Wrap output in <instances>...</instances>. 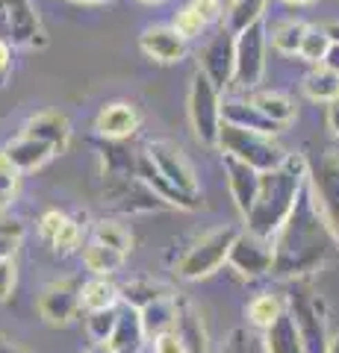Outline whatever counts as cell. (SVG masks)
Segmentation results:
<instances>
[{
  "mask_svg": "<svg viewBox=\"0 0 339 353\" xmlns=\"http://www.w3.org/2000/svg\"><path fill=\"white\" fill-rule=\"evenodd\" d=\"M271 248H275L271 274L280 280H304L325 262L339 256V239L316 206L310 185H304L298 203L271 239Z\"/></svg>",
  "mask_w": 339,
  "mask_h": 353,
  "instance_id": "cell-1",
  "label": "cell"
},
{
  "mask_svg": "<svg viewBox=\"0 0 339 353\" xmlns=\"http://www.w3.org/2000/svg\"><path fill=\"white\" fill-rule=\"evenodd\" d=\"M304 185H307V157L304 153H289L283 165L262 174L257 201L245 215L248 233H254L260 239H275V233L289 218L295 203H298V194L304 192Z\"/></svg>",
  "mask_w": 339,
  "mask_h": 353,
  "instance_id": "cell-2",
  "label": "cell"
},
{
  "mask_svg": "<svg viewBox=\"0 0 339 353\" xmlns=\"http://www.w3.org/2000/svg\"><path fill=\"white\" fill-rule=\"evenodd\" d=\"M287 315L292 318L304 353H327V309L319 294H313L307 280H295L287 297Z\"/></svg>",
  "mask_w": 339,
  "mask_h": 353,
  "instance_id": "cell-3",
  "label": "cell"
},
{
  "mask_svg": "<svg viewBox=\"0 0 339 353\" xmlns=\"http://www.w3.org/2000/svg\"><path fill=\"white\" fill-rule=\"evenodd\" d=\"M218 150L248 162L251 168H257L260 174L275 171L278 165H283L289 157L275 136H262V132L224 124V121H222V132H218Z\"/></svg>",
  "mask_w": 339,
  "mask_h": 353,
  "instance_id": "cell-4",
  "label": "cell"
},
{
  "mask_svg": "<svg viewBox=\"0 0 339 353\" xmlns=\"http://www.w3.org/2000/svg\"><path fill=\"white\" fill-rule=\"evenodd\" d=\"M239 236L236 227H218L210 230L206 236L195 239L186 253L177 259V277L180 280H206L227 262V253H231L233 241Z\"/></svg>",
  "mask_w": 339,
  "mask_h": 353,
  "instance_id": "cell-5",
  "label": "cell"
},
{
  "mask_svg": "<svg viewBox=\"0 0 339 353\" xmlns=\"http://www.w3.org/2000/svg\"><path fill=\"white\" fill-rule=\"evenodd\" d=\"M304 157H307V185L313 192V201L339 239V157L327 148L310 150Z\"/></svg>",
  "mask_w": 339,
  "mask_h": 353,
  "instance_id": "cell-6",
  "label": "cell"
},
{
  "mask_svg": "<svg viewBox=\"0 0 339 353\" xmlns=\"http://www.w3.org/2000/svg\"><path fill=\"white\" fill-rule=\"evenodd\" d=\"M222 92L210 83L201 68L192 74L189 83V121L195 139L204 148H218V132H222Z\"/></svg>",
  "mask_w": 339,
  "mask_h": 353,
  "instance_id": "cell-7",
  "label": "cell"
},
{
  "mask_svg": "<svg viewBox=\"0 0 339 353\" xmlns=\"http://www.w3.org/2000/svg\"><path fill=\"white\" fill-rule=\"evenodd\" d=\"M39 315L48 327H68L77 321L83 312V280L80 277H65L53 280L39 294Z\"/></svg>",
  "mask_w": 339,
  "mask_h": 353,
  "instance_id": "cell-8",
  "label": "cell"
},
{
  "mask_svg": "<svg viewBox=\"0 0 339 353\" xmlns=\"http://www.w3.org/2000/svg\"><path fill=\"white\" fill-rule=\"evenodd\" d=\"M266 74V24L257 21L248 30L236 32V74L233 85L242 92L260 88V80Z\"/></svg>",
  "mask_w": 339,
  "mask_h": 353,
  "instance_id": "cell-9",
  "label": "cell"
},
{
  "mask_svg": "<svg viewBox=\"0 0 339 353\" xmlns=\"http://www.w3.org/2000/svg\"><path fill=\"white\" fill-rule=\"evenodd\" d=\"M104 203H109V209L122 215H148L168 209L166 201H159V194L148 189V183L139 180V174L104 180Z\"/></svg>",
  "mask_w": 339,
  "mask_h": 353,
  "instance_id": "cell-10",
  "label": "cell"
},
{
  "mask_svg": "<svg viewBox=\"0 0 339 353\" xmlns=\"http://www.w3.org/2000/svg\"><path fill=\"white\" fill-rule=\"evenodd\" d=\"M227 265L245 280H260L271 274V265H275V248H271V239H260L254 233H239L231 253H227Z\"/></svg>",
  "mask_w": 339,
  "mask_h": 353,
  "instance_id": "cell-11",
  "label": "cell"
},
{
  "mask_svg": "<svg viewBox=\"0 0 339 353\" xmlns=\"http://www.w3.org/2000/svg\"><path fill=\"white\" fill-rule=\"evenodd\" d=\"M145 153H148V159L157 165V171L166 176L171 185H177V189L186 192V194L201 197L198 176H195L192 162L186 159V153H183L177 145H174V141H166V139L148 141V145H145Z\"/></svg>",
  "mask_w": 339,
  "mask_h": 353,
  "instance_id": "cell-12",
  "label": "cell"
},
{
  "mask_svg": "<svg viewBox=\"0 0 339 353\" xmlns=\"http://www.w3.org/2000/svg\"><path fill=\"white\" fill-rule=\"evenodd\" d=\"M201 71L210 77V83L224 92L233 85V74H236V36L231 30H218L215 36L204 44L201 50Z\"/></svg>",
  "mask_w": 339,
  "mask_h": 353,
  "instance_id": "cell-13",
  "label": "cell"
},
{
  "mask_svg": "<svg viewBox=\"0 0 339 353\" xmlns=\"http://www.w3.org/2000/svg\"><path fill=\"white\" fill-rule=\"evenodd\" d=\"M6 41L12 48H45L48 36L41 30L32 0H9L6 6Z\"/></svg>",
  "mask_w": 339,
  "mask_h": 353,
  "instance_id": "cell-14",
  "label": "cell"
},
{
  "mask_svg": "<svg viewBox=\"0 0 339 353\" xmlns=\"http://www.w3.org/2000/svg\"><path fill=\"white\" fill-rule=\"evenodd\" d=\"M142 127V112L127 103V101H113L104 103L101 112L95 115V132L97 139H109V141H127L133 139Z\"/></svg>",
  "mask_w": 339,
  "mask_h": 353,
  "instance_id": "cell-15",
  "label": "cell"
},
{
  "mask_svg": "<svg viewBox=\"0 0 339 353\" xmlns=\"http://www.w3.org/2000/svg\"><path fill=\"white\" fill-rule=\"evenodd\" d=\"M222 165H224V174H227V189H231V197L236 209L242 212V218L251 212V206L257 201V192H260V171L251 168L248 162L231 157V153H222Z\"/></svg>",
  "mask_w": 339,
  "mask_h": 353,
  "instance_id": "cell-16",
  "label": "cell"
},
{
  "mask_svg": "<svg viewBox=\"0 0 339 353\" xmlns=\"http://www.w3.org/2000/svg\"><path fill=\"white\" fill-rule=\"evenodd\" d=\"M186 41L174 27H148L139 36V50L145 53L151 62L174 65L186 57Z\"/></svg>",
  "mask_w": 339,
  "mask_h": 353,
  "instance_id": "cell-17",
  "label": "cell"
},
{
  "mask_svg": "<svg viewBox=\"0 0 339 353\" xmlns=\"http://www.w3.org/2000/svg\"><path fill=\"white\" fill-rule=\"evenodd\" d=\"M136 174H139V180H142V183H148V189H151V192L159 194V201H166L168 209H189V212H192V209H201V197L186 194V192L177 189V185H171L166 176L157 171V165L148 159V153H145V150L139 153Z\"/></svg>",
  "mask_w": 339,
  "mask_h": 353,
  "instance_id": "cell-18",
  "label": "cell"
},
{
  "mask_svg": "<svg viewBox=\"0 0 339 353\" xmlns=\"http://www.w3.org/2000/svg\"><path fill=\"white\" fill-rule=\"evenodd\" d=\"M3 157L12 162V168H18L21 174H30V171H39L41 165H48L53 157H57V148L48 145L41 139H32L21 132L18 139H12L9 145L3 148Z\"/></svg>",
  "mask_w": 339,
  "mask_h": 353,
  "instance_id": "cell-19",
  "label": "cell"
},
{
  "mask_svg": "<svg viewBox=\"0 0 339 353\" xmlns=\"http://www.w3.org/2000/svg\"><path fill=\"white\" fill-rule=\"evenodd\" d=\"M222 121L242 130H254L262 132V136H278L283 130L280 124H275L271 118H266L260 109L248 101V97H224L222 101Z\"/></svg>",
  "mask_w": 339,
  "mask_h": 353,
  "instance_id": "cell-20",
  "label": "cell"
},
{
  "mask_svg": "<svg viewBox=\"0 0 339 353\" xmlns=\"http://www.w3.org/2000/svg\"><path fill=\"white\" fill-rule=\"evenodd\" d=\"M24 136L41 139V141H48V145L57 148V153H65L71 145V121L62 112L45 109V112H36L24 124Z\"/></svg>",
  "mask_w": 339,
  "mask_h": 353,
  "instance_id": "cell-21",
  "label": "cell"
},
{
  "mask_svg": "<svg viewBox=\"0 0 339 353\" xmlns=\"http://www.w3.org/2000/svg\"><path fill=\"white\" fill-rule=\"evenodd\" d=\"M145 330H142V318H139V309L127 306L122 309V318H118V327L113 339L106 341L109 353H142L145 347Z\"/></svg>",
  "mask_w": 339,
  "mask_h": 353,
  "instance_id": "cell-22",
  "label": "cell"
},
{
  "mask_svg": "<svg viewBox=\"0 0 339 353\" xmlns=\"http://www.w3.org/2000/svg\"><path fill=\"white\" fill-rule=\"evenodd\" d=\"M142 318V330H145L148 339H157L168 330H177L180 324V301L177 297H162V301L145 306L139 312Z\"/></svg>",
  "mask_w": 339,
  "mask_h": 353,
  "instance_id": "cell-23",
  "label": "cell"
},
{
  "mask_svg": "<svg viewBox=\"0 0 339 353\" xmlns=\"http://www.w3.org/2000/svg\"><path fill=\"white\" fill-rule=\"evenodd\" d=\"M248 101L280 127H287L295 118V101L289 94L278 92V88H254V92H248Z\"/></svg>",
  "mask_w": 339,
  "mask_h": 353,
  "instance_id": "cell-24",
  "label": "cell"
},
{
  "mask_svg": "<svg viewBox=\"0 0 339 353\" xmlns=\"http://www.w3.org/2000/svg\"><path fill=\"white\" fill-rule=\"evenodd\" d=\"M97 150H101V162H104V180H113V176H133L136 174L139 153L130 150L124 141L101 139Z\"/></svg>",
  "mask_w": 339,
  "mask_h": 353,
  "instance_id": "cell-25",
  "label": "cell"
},
{
  "mask_svg": "<svg viewBox=\"0 0 339 353\" xmlns=\"http://www.w3.org/2000/svg\"><path fill=\"white\" fill-rule=\"evenodd\" d=\"M304 94L310 97L313 103H327L339 101V74H333L327 65H313V71L304 77Z\"/></svg>",
  "mask_w": 339,
  "mask_h": 353,
  "instance_id": "cell-26",
  "label": "cell"
},
{
  "mask_svg": "<svg viewBox=\"0 0 339 353\" xmlns=\"http://www.w3.org/2000/svg\"><path fill=\"white\" fill-rule=\"evenodd\" d=\"M122 301V289L106 280V277H92L83 283V312H101V309H115Z\"/></svg>",
  "mask_w": 339,
  "mask_h": 353,
  "instance_id": "cell-27",
  "label": "cell"
},
{
  "mask_svg": "<svg viewBox=\"0 0 339 353\" xmlns=\"http://www.w3.org/2000/svg\"><path fill=\"white\" fill-rule=\"evenodd\" d=\"M124 259H127L124 253L106 248V245H101V241H95V239L83 248V265L95 274V277H109V274L122 271Z\"/></svg>",
  "mask_w": 339,
  "mask_h": 353,
  "instance_id": "cell-28",
  "label": "cell"
},
{
  "mask_svg": "<svg viewBox=\"0 0 339 353\" xmlns=\"http://www.w3.org/2000/svg\"><path fill=\"white\" fill-rule=\"evenodd\" d=\"M162 297H174V292L168 289V285L154 283V280H130L127 285H122V301H124L127 306L139 309V312H142L145 306L162 301Z\"/></svg>",
  "mask_w": 339,
  "mask_h": 353,
  "instance_id": "cell-29",
  "label": "cell"
},
{
  "mask_svg": "<svg viewBox=\"0 0 339 353\" xmlns=\"http://www.w3.org/2000/svg\"><path fill=\"white\" fill-rule=\"evenodd\" d=\"M262 339H266V347L269 353H304V345L298 333H295V324L292 318L283 312L275 324H271L266 333H262Z\"/></svg>",
  "mask_w": 339,
  "mask_h": 353,
  "instance_id": "cell-30",
  "label": "cell"
},
{
  "mask_svg": "<svg viewBox=\"0 0 339 353\" xmlns=\"http://www.w3.org/2000/svg\"><path fill=\"white\" fill-rule=\"evenodd\" d=\"M92 239L101 241V245H106V248L118 250V253H124V256H130V250H133V233H130V230L122 224V221H115V218H101V221H95Z\"/></svg>",
  "mask_w": 339,
  "mask_h": 353,
  "instance_id": "cell-31",
  "label": "cell"
},
{
  "mask_svg": "<svg viewBox=\"0 0 339 353\" xmlns=\"http://www.w3.org/2000/svg\"><path fill=\"white\" fill-rule=\"evenodd\" d=\"M266 3H269V0H233L231 9H227V30L236 36V32H242L251 24L262 21Z\"/></svg>",
  "mask_w": 339,
  "mask_h": 353,
  "instance_id": "cell-32",
  "label": "cell"
},
{
  "mask_svg": "<svg viewBox=\"0 0 339 353\" xmlns=\"http://www.w3.org/2000/svg\"><path fill=\"white\" fill-rule=\"evenodd\" d=\"M307 27L304 21H283L271 30V44H275L278 53H287V57H295L301 50V41L307 36Z\"/></svg>",
  "mask_w": 339,
  "mask_h": 353,
  "instance_id": "cell-33",
  "label": "cell"
},
{
  "mask_svg": "<svg viewBox=\"0 0 339 353\" xmlns=\"http://www.w3.org/2000/svg\"><path fill=\"white\" fill-rule=\"evenodd\" d=\"M331 48H333V39H331V32H327V27L310 24V27H307V36H304V41H301L298 57H301L304 62H310V65H322Z\"/></svg>",
  "mask_w": 339,
  "mask_h": 353,
  "instance_id": "cell-34",
  "label": "cell"
},
{
  "mask_svg": "<svg viewBox=\"0 0 339 353\" xmlns=\"http://www.w3.org/2000/svg\"><path fill=\"white\" fill-rule=\"evenodd\" d=\"M118 318H122V309H101V312H86V333H89L92 345H106L113 339Z\"/></svg>",
  "mask_w": 339,
  "mask_h": 353,
  "instance_id": "cell-35",
  "label": "cell"
},
{
  "mask_svg": "<svg viewBox=\"0 0 339 353\" xmlns=\"http://www.w3.org/2000/svg\"><path fill=\"white\" fill-rule=\"evenodd\" d=\"M280 315H283V303L275 294H257L254 301L248 303V321L257 330H262V333H266Z\"/></svg>",
  "mask_w": 339,
  "mask_h": 353,
  "instance_id": "cell-36",
  "label": "cell"
},
{
  "mask_svg": "<svg viewBox=\"0 0 339 353\" xmlns=\"http://www.w3.org/2000/svg\"><path fill=\"white\" fill-rule=\"evenodd\" d=\"M24 233H27L24 221L0 212V259H15V250L21 245V239H24Z\"/></svg>",
  "mask_w": 339,
  "mask_h": 353,
  "instance_id": "cell-37",
  "label": "cell"
},
{
  "mask_svg": "<svg viewBox=\"0 0 339 353\" xmlns=\"http://www.w3.org/2000/svg\"><path fill=\"white\" fill-rule=\"evenodd\" d=\"M83 227H86V224H80L77 218H71V215H68V218H65V224L59 227V233L53 236V241H50L48 248L57 253V256H68V253H74V250L80 248Z\"/></svg>",
  "mask_w": 339,
  "mask_h": 353,
  "instance_id": "cell-38",
  "label": "cell"
},
{
  "mask_svg": "<svg viewBox=\"0 0 339 353\" xmlns=\"http://www.w3.org/2000/svg\"><path fill=\"white\" fill-rule=\"evenodd\" d=\"M18 185H21V171L12 168V162H9L3 157V150H0V212H6V209L12 206Z\"/></svg>",
  "mask_w": 339,
  "mask_h": 353,
  "instance_id": "cell-39",
  "label": "cell"
},
{
  "mask_svg": "<svg viewBox=\"0 0 339 353\" xmlns=\"http://www.w3.org/2000/svg\"><path fill=\"white\" fill-rule=\"evenodd\" d=\"M218 353H269V347H266V339L262 336H254V333H248V330H233Z\"/></svg>",
  "mask_w": 339,
  "mask_h": 353,
  "instance_id": "cell-40",
  "label": "cell"
},
{
  "mask_svg": "<svg viewBox=\"0 0 339 353\" xmlns=\"http://www.w3.org/2000/svg\"><path fill=\"white\" fill-rule=\"evenodd\" d=\"M171 27L177 30V32H180V36H183L186 41H189V39H195V36H201V32L206 30V24L201 21V15L195 12V9H192L189 3H186V6L180 9V12H177V18H174V24H171Z\"/></svg>",
  "mask_w": 339,
  "mask_h": 353,
  "instance_id": "cell-41",
  "label": "cell"
},
{
  "mask_svg": "<svg viewBox=\"0 0 339 353\" xmlns=\"http://www.w3.org/2000/svg\"><path fill=\"white\" fill-rule=\"evenodd\" d=\"M18 285V265L15 259H0V306L12 301Z\"/></svg>",
  "mask_w": 339,
  "mask_h": 353,
  "instance_id": "cell-42",
  "label": "cell"
},
{
  "mask_svg": "<svg viewBox=\"0 0 339 353\" xmlns=\"http://www.w3.org/2000/svg\"><path fill=\"white\" fill-rule=\"evenodd\" d=\"M154 341V350L151 353H189V347H186V339L180 336V330H168V333H162Z\"/></svg>",
  "mask_w": 339,
  "mask_h": 353,
  "instance_id": "cell-43",
  "label": "cell"
},
{
  "mask_svg": "<svg viewBox=\"0 0 339 353\" xmlns=\"http://www.w3.org/2000/svg\"><path fill=\"white\" fill-rule=\"evenodd\" d=\"M65 212H59V209H48L45 215L39 218V236H41V241H45V245H50L53 241V236L59 233V227L65 224Z\"/></svg>",
  "mask_w": 339,
  "mask_h": 353,
  "instance_id": "cell-44",
  "label": "cell"
},
{
  "mask_svg": "<svg viewBox=\"0 0 339 353\" xmlns=\"http://www.w3.org/2000/svg\"><path fill=\"white\" fill-rule=\"evenodd\" d=\"M189 6H192V9H195V12H198V15H201V21H204L206 27H210V24H215V21L222 18V12H224L222 0H192Z\"/></svg>",
  "mask_w": 339,
  "mask_h": 353,
  "instance_id": "cell-45",
  "label": "cell"
},
{
  "mask_svg": "<svg viewBox=\"0 0 339 353\" xmlns=\"http://www.w3.org/2000/svg\"><path fill=\"white\" fill-rule=\"evenodd\" d=\"M9 71H12V44L6 39H0V85L6 83Z\"/></svg>",
  "mask_w": 339,
  "mask_h": 353,
  "instance_id": "cell-46",
  "label": "cell"
},
{
  "mask_svg": "<svg viewBox=\"0 0 339 353\" xmlns=\"http://www.w3.org/2000/svg\"><path fill=\"white\" fill-rule=\"evenodd\" d=\"M327 127L333 130V136H339V101L327 106Z\"/></svg>",
  "mask_w": 339,
  "mask_h": 353,
  "instance_id": "cell-47",
  "label": "cell"
},
{
  "mask_svg": "<svg viewBox=\"0 0 339 353\" xmlns=\"http://www.w3.org/2000/svg\"><path fill=\"white\" fill-rule=\"evenodd\" d=\"M322 65H327L333 74H339V41H333V48L327 50V57H325V62Z\"/></svg>",
  "mask_w": 339,
  "mask_h": 353,
  "instance_id": "cell-48",
  "label": "cell"
},
{
  "mask_svg": "<svg viewBox=\"0 0 339 353\" xmlns=\"http://www.w3.org/2000/svg\"><path fill=\"white\" fill-rule=\"evenodd\" d=\"M6 6L9 0H0V39H6Z\"/></svg>",
  "mask_w": 339,
  "mask_h": 353,
  "instance_id": "cell-49",
  "label": "cell"
},
{
  "mask_svg": "<svg viewBox=\"0 0 339 353\" xmlns=\"http://www.w3.org/2000/svg\"><path fill=\"white\" fill-rule=\"evenodd\" d=\"M0 353H24V350H21L18 345H12V341H9V339L0 336Z\"/></svg>",
  "mask_w": 339,
  "mask_h": 353,
  "instance_id": "cell-50",
  "label": "cell"
},
{
  "mask_svg": "<svg viewBox=\"0 0 339 353\" xmlns=\"http://www.w3.org/2000/svg\"><path fill=\"white\" fill-rule=\"evenodd\" d=\"M71 3H80V6H106L113 0H71Z\"/></svg>",
  "mask_w": 339,
  "mask_h": 353,
  "instance_id": "cell-51",
  "label": "cell"
},
{
  "mask_svg": "<svg viewBox=\"0 0 339 353\" xmlns=\"http://www.w3.org/2000/svg\"><path fill=\"white\" fill-rule=\"evenodd\" d=\"M83 353H109V345H89Z\"/></svg>",
  "mask_w": 339,
  "mask_h": 353,
  "instance_id": "cell-52",
  "label": "cell"
},
{
  "mask_svg": "<svg viewBox=\"0 0 339 353\" xmlns=\"http://www.w3.org/2000/svg\"><path fill=\"white\" fill-rule=\"evenodd\" d=\"M327 353H339V333L331 336V341H327Z\"/></svg>",
  "mask_w": 339,
  "mask_h": 353,
  "instance_id": "cell-53",
  "label": "cell"
},
{
  "mask_svg": "<svg viewBox=\"0 0 339 353\" xmlns=\"http://www.w3.org/2000/svg\"><path fill=\"white\" fill-rule=\"evenodd\" d=\"M327 32H331L333 41H339V24H327Z\"/></svg>",
  "mask_w": 339,
  "mask_h": 353,
  "instance_id": "cell-54",
  "label": "cell"
},
{
  "mask_svg": "<svg viewBox=\"0 0 339 353\" xmlns=\"http://www.w3.org/2000/svg\"><path fill=\"white\" fill-rule=\"evenodd\" d=\"M283 3H295V6H307V3H316V0H283Z\"/></svg>",
  "mask_w": 339,
  "mask_h": 353,
  "instance_id": "cell-55",
  "label": "cell"
},
{
  "mask_svg": "<svg viewBox=\"0 0 339 353\" xmlns=\"http://www.w3.org/2000/svg\"><path fill=\"white\" fill-rule=\"evenodd\" d=\"M136 3H145V6H159V3H166V0H136Z\"/></svg>",
  "mask_w": 339,
  "mask_h": 353,
  "instance_id": "cell-56",
  "label": "cell"
}]
</instances>
